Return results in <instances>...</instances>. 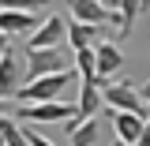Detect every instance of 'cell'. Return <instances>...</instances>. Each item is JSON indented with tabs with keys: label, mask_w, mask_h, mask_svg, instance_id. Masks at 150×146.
<instances>
[{
	"label": "cell",
	"mask_w": 150,
	"mask_h": 146,
	"mask_svg": "<svg viewBox=\"0 0 150 146\" xmlns=\"http://www.w3.org/2000/svg\"><path fill=\"white\" fill-rule=\"evenodd\" d=\"M94 68H98V79H101V83H109L112 75L124 68L120 45H116V41H98V45H94Z\"/></svg>",
	"instance_id": "cell-9"
},
{
	"label": "cell",
	"mask_w": 150,
	"mask_h": 146,
	"mask_svg": "<svg viewBox=\"0 0 150 146\" xmlns=\"http://www.w3.org/2000/svg\"><path fill=\"white\" fill-rule=\"evenodd\" d=\"M101 101H105V112H135V116L150 120L143 94L135 90L128 79H120V83H101Z\"/></svg>",
	"instance_id": "cell-2"
},
{
	"label": "cell",
	"mask_w": 150,
	"mask_h": 146,
	"mask_svg": "<svg viewBox=\"0 0 150 146\" xmlns=\"http://www.w3.org/2000/svg\"><path fill=\"white\" fill-rule=\"evenodd\" d=\"M75 53L68 45L60 49H26V83L41 79V75H56V71H71Z\"/></svg>",
	"instance_id": "cell-3"
},
{
	"label": "cell",
	"mask_w": 150,
	"mask_h": 146,
	"mask_svg": "<svg viewBox=\"0 0 150 146\" xmlns=\"http://www.w3.org/2000/svg\"><path fill=\"white\" fill-rule=\"evenodd\" d=\"M68 45V23L60 15H49L38 23V30L26 37V49H60Z\"/></svg>",
	"instance_id": "cell-6"
},
{
	"label": "cell",
	"mask_w": 150,
	"mask_h": 146,
	"mask_svg": "<svg viewBox=\"0 0 150 146\" xmlns=\"http://www.w3.org/2000/svg\"><path fill=\"white\" fill-rule=\"evenodd\" d=\"M112 116V131H116V139L120 142H128V146H135L139 142V135H143V116H135V112H109Z\"/></svg>",
	"instance_id": "cell-11"
},
{
	"label": "cell",
	"mask_w": 150,
	"mask_h": 146,
	"mask_svg": "<svg viewBox=\"0 0 150 146\" xmlns=\"http://www.w3.org/2000/svg\"><path fill=\"white\" fill-rule=\"evenodd\" d=\"M0 146H30L26 142V131L15 116H0Z\"/></svg>",
	"instance_id": "cell-15"
},
{
	"label": "cell",
	"mask_w": 150,
	"mask_h": 146,
	"mask_svg": "<svg viewBox=\"0 0 150 146\" xmlns=\"http://www.w3.org/2000/svg\"><path fill=\"white\" fill-rule=\"evenodd\" d=\"M23 83H26V60H23L19 49H8L0 56V101L15 97Z\"/></svg>",
	"instance_id": "cell-5"
},
{
	"label": "cell",
	"mask_w": 150,
	"mask_h": 146,
	"mask_svg": "<svg viewBox=\"0 0 150 146\" xmlns=\"http://www.w3.org/2000/svg\"><path fill=\"white\" fill-rule=\"evenodd\" d=\"M8 49H11V41H8V37H4V34H0V56H4V53H8Z\"/></svg>",
	"instance_id": "cell-18"
},
{
	"label": "cell",
	"mask_w": 150,
	"mask_h": 146,
	"mask_svg": "<svg viewBox=\"0 0 150 146\" xmlns=\"http://www.w3.org/2000/svg\"><path fill=\"white\" fill-rule=\"evenodd\" d=\"M15 120L19 124H71L75 120V101H41V105H19Z\"/></svg>",
	"instance_id": "cell-4"
},
{
	"label": "cell",
	"mask_w": 150,
	"mask_h": 146,
	"mask_svg": "<svg viewBox=\"0 0 150 146\" xmlns=\"http://www.w3.org/2000/svg\"><path fill=\"white\" fill-rule=\"evenodd\" d=\"M109 146H128V142H120V139H112V142H109Z\"/></svg>",
	"instance_id": "cell-21"
},
{
	"label": "cell",
	"mask_w": 150,
	"mask_h": 146,
	"mask_svg": "<svg viewBox=\"0 0 150 146\" xmlns=\"http://www.w3.org/2000/svg\"><path fill=\"white\" fill-rule=\"evenodd\" d=\"M101 4H105V8H112V4H116V0H101Z\"/></svg>",
	"instance_id": "cell-22"
},
{
	"label": "cell",
	"mask_w": 150,
	"mask_h": 146,
	"mask_svg": "<svg viewBox=\"0 0 150 146\" xmlns=\"http://www.w3.org/2000/svg\"><path fill=\"white\" fill-rule=\"evenodd\" d=\"M135 146H150V120L143 124V135H139V142H135Z\"/></svg>",
	"instance_id": "cell-17"
},
{
	"label": "cell",
	"mask_w": 150,
	"mask_h": 146,
	"mask_svg": "<svg viewBox=\"0 0 150 146\" xmlns=\"http://www.w3.org/2000/svg\"><path fill=\"white\" fill-rule=\"evenodd\" d=\"M75 79V68L71 71H56V75H41V79H30V83H23L15 94L19 105H41V101H60V94H64V86H71Z\"/></svg>",
	"instance_id": "cell-1"
},
{
	"label": "cell",
	"mask_w": 150,
	"mask_h": 146,
	"mask_svg": "<svg viewBox=\"0 0 150 146\" xmlns=\"http://www.w3.org/2000/svg\"><path fill=\"white\" fill-rule=\"evenodd\" d=\"M98 112H105V101H101V79H79L75 120H94Z\"/></svg>",
	"instance_id": "cell-8"
},
{
	"label": "cell",
	"mask_w": 150,
	"mask_h": 146,
	"mask_svg": "<svg viewBox=\"0 0 150 146\" xmlns=\"http://www.w3.org/2000/svg\"><path fill=\"white\" fill-rule=\"evenodd\" d=\"M38 23L41 19L34 15V11H0V34L4 37H15V34H34L38 30Z\"/></svg>",
	"instance_id": "cell-10"
},
{
	"label": "cell",
	"mask_w": 150,
	"mask_h": 146,
	"mask_svg": "<svg viewBox=\"0 0 150 146\" xmlns=\"http://www.w3.org/2000/svg\"><path fill=\"white\" fill-rule=\"evenodd\" d=\"M139 94H143V101H146V112H150V86H146V90H139Z\"/></svg>",
	"instance_id": "cell-19"
},
{
	"label": "cell",
	"mask_w": 150,
	"mask_h": 146,
	"mask_svg": "<svg viewBox=\"0 0 150 146\" xmlns=\"http://www.w3.org/2000/svg\"><path fill=\"white\" fill-rule=\"evenodd\" d=\"M23 131H26V142H30V146H56L53 139H49V135H41V131H34V128H30V124H26V128H23Z\"/></svg>",
	"instance_id": "cell-16"
},
{
	"label": "cell",
	"mask_w": 150,
	"mask_h": 146,
	"mask_svg": "<svg viewBox=\"0 0 150 146\" xmlns=\"http://www.w3.org/2000/svg\"><path fill=\"white\" fill-rule=\"evenodd\" d=\"M94 45H98V26L68 23V49L71 53H83V49H94Z\"/></svg>",
	"instance_id": "cell-14"
},
{
	"label": "cell",
	"mask_w": 150,
	"mask_h": 146,
	"mask_svg": "<svg viewBox=\"0 0 150 146\" xmlns=\"http://www.w3.org/2000/svg\"><path fill=\"white\" fill-rule=\"evenodd\" d=\"M101 139V120H71V131H68V146H94Z\"/></svg>",
	"instance_id": "cell-12"
},
{
	"label": "cell",
	"mask_w": 150,
	"mask_h": 146,
	"mask_svg": "<svg viewBox=\"0 0 150 146\" xmlns=\"http://www.w3.org/2000/svg\"><path fill=\"white\" fill-rule=\"evenodd\" d=\"M68 8H71V23H83V26H116V15H112V8H105L101 0H68Z\"/></svg>",
	"instance_id": "cell-7"
},
{
	"label": "cell",
	"mask_w": 150,
	"mask_h": 146,
	"mask_svg": "<svg viewBox=\"0 0 150 146\" xmlns=\"http://www.w3.org/2000/svg\"><path fill=\"white\" fill-rule=\"evenodd\" d=\"M4 112H8V101H0V116H4Z\"/></svg>",
	"instance_id": "cell-20"
},
{
	"label": "cell",
	"mask_w": 150,
	"mask_h": 146,
	"mask_svg": "<svg viewBox=\"0 0 150 146\" xmlns=\"http://www.w3.org/2000/svg\"><path fill=\"white\" fill-rule=\"evenodd\" d=\"M112 15H116L120 37H128L131 26H135V19L143 15V0H116V4H112Z\"/></svg>",
	"instance_id": "cell-13"
},
{
	"label": "cell",
	"mask_w": 150,
	"mask_h": 146,
	"mask_svg": "<svg viewBox=\"0 0 150 146\" xmlns=\"http://www.w3.org/2000/svg\"><path fill=\"white\" fill-rule=\"evenodd\" d=\"M146 8H150V0H143V11H146Z\"/></svg>",
	"instance_id": "cell-23"
}]
</instances>
